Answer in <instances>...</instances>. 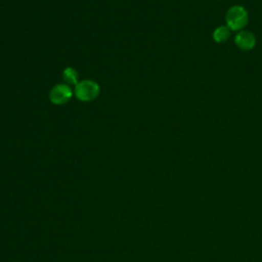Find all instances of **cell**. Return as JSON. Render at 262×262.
Returning a JSON list of instances; mask_svg holds the SVG:
<instances>
[{
    "label": "cell",
    "instance_id": "6",
    "mask_svg": "<svg viewBox=\"0 0 262 262\" xmlns=\"http://www.w3.org/2000/svg\"><path fill=\"white\" fill-rule=\"evenodd\" d=\"M78 73L74 68H67L62 72V78L67 85H77L78 84Z\"/></svg>",
    "mask_w": 262,
    "mask_h": 262
},
{
    "label": "cell",
    "instance_id": "4",
    "mask_svg": "<svg viewBox=\"0 0 262 262\" xmlns=\"http://www.w3.org/2000/svg\"><path fill=\"white\" fill-rule=\"evenodd\" d=\"M234 43L242 50H251L256 45V37L252 32L242 30L235 35Z\"/></svg>",
    "mask_w": 262,
    "mask_h": 262
},
{
    "label": "cell",
    "instance_id": "2",
    "mask_svg": "<svg viewBox=\"0 0 262 262\" xmlns=\"http://www.w3.org/2000/svg\"><path fill=\"white\" fill-rule=\"evenodd\" d=\"M99 85L92 80H83L75 86L74 94L81 101H91L99 94Z\"/></svg>",
    "mask_w": 262,
    "mask_h": 262
},
{
    "label": "cell",
    "instance_id": "3",
    "mask_svg": "<svg viewBox=\"0 0 262 262\" xmlns=\"http://www.w3.org/2000/svg\"><path fill=\"white\" fill-rule=\"evenodd\" d=\"M73 95L71 87L67 84H57L49 92V99L54 104L67 103Z\"/></svg>",
    "mask_w": 262,
    "mask_h": 262
},
{
    "label": "cell",
    "instance_id": "5",
    "mask_svg": "<svg viewBox=\"0 0 262 262\" xmlns=\"http://www.w3.org/2000/svg\"><path fill=\"white\" fill-rule=\"evenodd\" d=\"M212 37L215 42L223 43L227 41L230 37V30L227 26H218L212 34Z\"/></svg>",
    "mask_w": 262,
    "mask_h": 262
},
{
    "label": "cell",
    "instance_id": "1",
    "mask_svg": "<svg viewBox=\"0 0 262 262\" xmlns=\"http://www.w3.org/2000/svg\"><path fill=\"white\" fill-rule=\"evenodd\" d=\"M249 15L246 8L242 5L229 7L225 14L226 26L231 31H242L248 24Z\"/></svg>",
    "mask_w": 262,
    "mask_h": 262
}]
</instances>
